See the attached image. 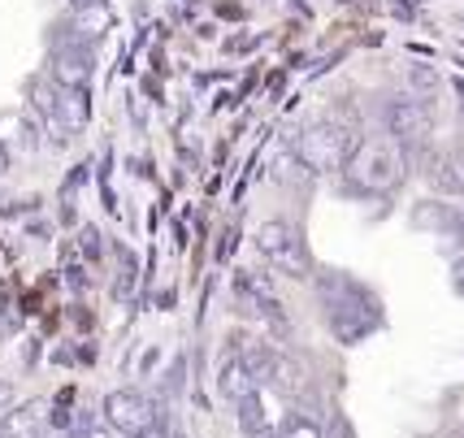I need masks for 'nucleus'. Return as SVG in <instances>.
Returning <instances> with one entry per match:
<instances>
[{"label":"nucleus","instance_id":"nucleus-1","mask_svg":"<svg viewBox=\"0 0 464 438\" xmlns=\"http://www.w3.org/2000/svg\"><path fill=\"white\" fill-rule=\"evenodd\" d=\"M317 304L330 326V335L339 343H364L373 330H382V299L373 296L361 278H352L343 269H322L317 274Z\"/></svg>","mask_w":464,"mask_h":438},{"label":"nucleus","instance_id":"nucleus-2","mask_svg":"<svg viewBox=\"0 0 464 438\" xmlns=\"http://www.w3.org/2000/svg\"><path fill=\"white\" fill-rule=\"evenodd\" d=\"M404 170H408L404 152H400L391 140L361 135V143H356V152H352V161H347V170H343L339 191L352 200L386 196V191H395V187L404 182Z\"/></svg>","mask_w":464,"mask_h":438},{"label":"nucleus","instance_id":"nucleus-3","mask_svg":"<svg viewBox=\"0 0 464 438\" xmlns=\"http://www.w3.org/2000/svg\"><path fill=\"white\" fill-rule=\"evenodd\" d=\"M356 143H361L356 126H343L339 118H317L295 135V157L313 174H343Z\"/></svg>","mask_w":464,"mask_h":438},{"label":"nucleus","instance_id":"nucleus-4","mask_svg":"<svg viewBox=\"0 0 464 438\" xmlns=\"http://www.w3.org/2000/svg\"><path fill=\"white\" fill-rule=\"evenodd\" d=\"M256 257L274 269V274H283V278H295V282H308L317 278L313 274V252H308V243H304V230L295 221L286 218H269L256 226Z\"/></svg>","mask_w":464,"mask_h":438},{"label":"nucleus","instance_id":"nucleus-5","mask_svg":"<svg viewBox=\"0 0 464 438\" xmlns=\"http://www.w3.org/2000/svg\"><path fill=\"white\" fill-rule=\"evenodd\" d=\"M382 126L391 135V143L412 157V152H421L425 143L434 140V109H430V100L391 96L382 104Z\"/></svg>","mask_w":464,"mask_h":438},{"label":"nucleus","instance_id":"nucleus-6","mask_svg":"<svg viewBox=\"0 0 464 438\" xmlns=\"http://www.w3.org/2000/svg\"><path fill=\"white\" fill-rule=\"evenodd\" d=\"M48 74H53L57 87L87 92V87H92V74H96V48L70 40V35H57V40H53V57H48Z\"/></svg>","mask_w":464,"mask_h":438},{"label":"nucleus","instance_id":"nucleus-7","mask_svg":"<svg viewBox=\"0 0 464 438\" xmlns=\"http://www.w3.org/2000/svg\"><path fill=\"white\" fill-rule=\"evenodd\" d=\"M104 421H109V430H118V434H152V421H157V404L135 391V386H118V391H109L104 395Z\"/></svg>","mask_w":464,"mask_h":438},{"label":"nucleus","instance_id":"nucleus-8","mask_svg":"<svg viewBox=\"0 0 464 438\" xmlns=\"http://www.w3.org/2000/svg\"><path fill=\"white\" fill-rule=\"evenodd\" d=\"M230 291H235V304H239L243 317H261V321H269L278 335H286L283 304H278V296L265 287L261 274H247V269H239V274H235V282H230Z\"/></svg>","mask_w":464,"mask_h":438},{"label":"nucleus","instance_id":"nucleus-9","mask_svg":"<svg viewBox=\"0 0 464 438\" xmlns=\"http://www.w3.org/2000/svg\"><path fill=\"white\" fill-rule=\"evenodd\" d=\"M412 226L417 230H430L434 239H443V248L464 239V213H456V209H447V204H439V200H425L421 209H412Z\"/></svg>","mask_w":464,"mask_h":438},{"label":"nucleus","instance_id":"nucleus-10","mask_svg":"<svg viewBox=\"0 0 464 438\" xmlns=\"http://www.w3.org/2000/svg\"><path fill=\"white\" fill-rule=\"evenodd\" d=\"M430 182H434L439 196H464V143L447 148L443 157H434Z\"/></svg>","mask_w":464,"mask_h":438},{"label":"nucleus","instance_id":"nucleus-11","mask_svg":"<svg viewBox=\"0 0 464 438\" xmlns=\"http://www.w3.org/2000/svg\"><path fill=\"white\" fill-rule=\"evenodd\" d=\"M0 438H44V404H14L0 417Z\"/></svg>","mask_w":464,"mask_h":438},{"label":"nucleus","instance_id":"nucleus-12","mask_svg":"<svg viewBox=\"0 0 464 438\" xmlns=\"http://www.w3.org/2000/svg\"><path fill=\"white\" fill-rule=\"evenodd\" d=\"M104 31H109V9H104V0L101 5H87V9H74V18L65 26V35L87 44V48H96V40H104Z\"/></svg>","mask_w":464,"mask_h":438},{"label":"nucleus","instance_id":"nucleus-13","mask_svg":"<svg viewBox=\"0 0 464 438\" xmlns=\"http://www.w3.org/2000/svg\"><path fill=\"white\" fill-rule=\"evenodd\" d=\"M235 425H239L243 434H252V438L269 434L274 413H269V399H265V391H256V395H247V399H239V404H235Z\"/></svg>","mask_w":464,"mask_h":438},{"label":"nucleus","instance_id":"nucleus-14","mask_svg":"<svg viewBox=\"0 0 464 438\" xmlns=\"http://www.w3.org/2000/svg\"><path fill=\"white\" fill-rule=\"evenodd\" d=\"M218 391H222V399L235 408L239 399H247V395H256V391H265V386H256V378L243 369V360L239 356H230L222 365V378H218Z\"/></svg>","mask_w":464,"mask_h":438},{"label":"nucleus","instance_id":"nucleus-15","mask_svg":"<svg viewBox=\"0 0 464 438\" xmlns=\"http://www.w3.org/2000/svg\"><path fill=\"white\" fill-rule=\"evenodd\" d=\"M404 83H408V92L417 100H430V96H439V87H443V74L434 70V65H425V61H412L404 70Z\"/></svg>","mask_w":464,"mask_h":438},{"label":"nucleus","instance_id":"nucleus-16","mask_svg":"<svg viewBox=\"0 0 464 438\" xmlns=\"http://www.w3.org/2000/svg\"><path fill=\"white\" fill-rule=\"evenodd\" d=\"M278 438H325V425L313 413H286Z\"/></svg>","mask_w":464,"mask_h":438},{"label":"nucleus","instance_id":"nucleus-17","mask_svg":"<svg viewBox=\"0 0 464 438\" xmlns=\"http://www.w3.org/2000/svg\"><path fill=\"white\" fill-rule=\"evenodd\" d=\"M182 386H187V356H174V369L165 374V391H169V399H179Z\"/></svg>","mask_w":464,"mask_h":438},{"label":"nucleus","instance_id":"nucleus-18","mask_svg":"<svg viewBox=\"0 0 464 438\" xmlns=\"http://www.w3.org/2000/svg\"><path fill=\"white\" fill-rule=\"evenodd\" d=\"M82 252H87V257L96 260L104 252V243H101V235H96V230H92V226H87V230H82Z\"/></svg>","mask_w":464,"mask_h":438},{"label":"nucleus","instance_id":"nucleus-19","mask_svg":"<svg viewBox=\"0 0 464 438\" xmlns=\"http://www.w3.org/2000/svg\"><path fill=\"white\" fill-rule=\"evenodd\" d=\"M325 438H356V430H352V421L334 417L330 421V430H325Z\"/></svg>","mask_w":464,"mask_h":438},{"label":"nucleus","instance_id":"nucleus-20","mask_svg":"<svg viewBox=\"0 0 464 438\" xmlns=\"http://www.w3.org/2000/svg\"><path fill=\"white\" fill-rule=\"evenodd\" d=\"M261 44V35H235V40H226V53H247V48H256Z\"/></svg>","mask_w":464,"mask_h":438},{"label":"nucleus","instance_id":"nucleus-21","mask_svg":"<svg viewBox=\"0 0 464 438\" xmlns=\"http://www.w3.org/2000/svg\"><path fill=\"white\" fill-rule=\"evenodd\" d=\"M451 291L464 296V257H456V265H451Z\"/></svg>","mask_w":464,"mask_h":438},{"label":"nucleus","instance_id":"nucleus-22","mask_svg":"<svg viewBox=\"0 0 464 438\" xmlns=\"http://www.w3.org/2000/svg\"><path fill=\"white\" fill-rule=\"evenodd\" d=\"M9 408H14V386H9V382H0V417H5Z\"/></svg>","mask_w":464,"mask_h":438},{"label":"nucleus","instance_id":"nucleus-23","mask_svg":"<svg viewBox=\"0 0 464 438\" xmlns=\"http://www.w3.org/2000/svg\"><path fill=\"white\" fill-rule=\"evenodd\" d=\"M74 9H87V5H101V0H70Z\"/></svg>","mask_w":464,"mask_h":438},{"label":"nucleus","instance_id":"nucleus-24","mask_svg":"<svg viewBox=\"0 0 464 438\" xmlns=\"http://www.w3.org/2000/svg\"><path fill=\"white\" fill-rule=\"evenodd\" d=\"M121 438H152V434H121Z\"/></svg>","mask_w":464,"mask_h":438}]
</instances>
